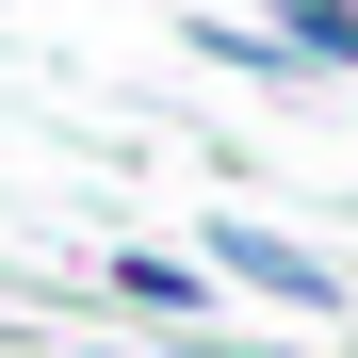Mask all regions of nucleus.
<instances>
[{
  "label": "nucleus",
  "instance_id": "39448f33",
  "mask_svg": "<svg viewBox=\"0 0 358 358\" xmlns=\"http://www.w3.org/2000/svg\"><path fill=\"white\" fill-rule=\"evenodd\" d=\"M82 358H147V342H82Z\"/></svg>",
  "mask_w": 358,
  "mask_h": 358
},
{
  "label": "nucleus",
  "instance_id": "f03ea898",
  "mask_svg": "<svg viewBox=\"0 0 358 358\" xmlns=\"http://www.w3.org/2000/svg\"><path fill=\"white\" fill-rule=\"evenodd\" d=\"M98 310L147 326V342H212V277L179 261V245H114V261H98Z\"/></svg>",
  "mask_w": 358,
  "mask_h": 358
},
{
  "label": "nucleus",
  "instance_id": "20e7f679",
  "mask_svg": "<svg viewBox=\"0 0 358 358\" xmlns=\"http://www.w3.org/2000/svg\"><path fill=\"white\" fill-rule=\"evenodd\" d=\"M179 49H196V66H245V82H293V66H277V33H261V17H179Z\"/></svg>",
  "mask_w": 358,
  "mask_h": 358
},
{
  "label": "nucleus",
  "instance_id": "f257e3e1",
  "mask_svg": "<svg viewBox=\"0 0 358 358\" xmlns=\"http://www.w3.org/2000/svg\"><path fill=\"white\" fill-rule=\"evenodd\" d=\"M196 277H212V293H261V310H293V326L342 310V277L293 245V228H261V212H212V228H196Z\"/></svg>",
  "mask_w": 358,
  "mask_h": 358
},
{
  "label": "nucleus",
  "instance_id": "7ed1b4c3",
  "mask_svg": "<svg viewBox=\"0 0 358 358\" xmlns=\"http://www.w3.org/2000/svg\"><path fill=\"white\" fill-rule=\"evenodd\" d=\"M261 33H277L293 82H310V66H358V0H261Z\"/></svg>",
  "mask_w": 358,
  "mask_h": 358
}]
</instances>
